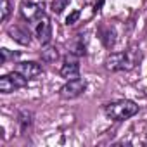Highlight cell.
<instances>
[{"mask_svg":"<svg viewBox=\"0 0 147 147\" xmlns=\"http://www.w3.org/2000/svg\"><path fill=\"white\" fill-rule=\"evenodd\" d=\"M102 2H104V0H99V2H97V4H95V11H99V7H100V5H102Z\"/></svg>","mask_w":147,"mask_h":147,"instance_id":"obj_16","label":"cell"},{"mask_svg":"<svg viewBox=\"0 0 147 147\" xmlns=\"http://www.w3.org/2000/svg\"><path fill=\"white\" fill-rule=\"evenodd\" d=\"M57 57H59V52H57V49H54V47H47L45 50H42V61L43 62H55L57 61Z\"/></svg>","mask_w":147,"mask_h":147,"instance_id":"obj_10","label":"cell"},{"mask_svg":"<svg viewBox=\"0 0 147 147\" xmlns=\"http://www.w3.org/2000/svg\"><path fill=\"white\" fill-rule=\"evenodd\" d=\"M28 85V78L23 76L21 73L14 71V73H9V75H4L0 78V92L2 94H11L18 88H23Z\"/></svg>","mask_w":147,"mask_h":147,"instance_id":"obj_3","label":"cell"},{"mask_svg":"<svg viewBox=\"0 0 147 147\" xmlns=\"http://www.w3.org/2000/svg\"><path fill=\"white\" fill-rule=\"evenodd\" d=\"M142 92H144V95H147V87H144V90H142Z\"/></svg>","mask_w":147,"mask_h":147,"instance_id":"obj_17","label":"cell"},{"mask_svg":"<svg viewBox=\"0 0 147 147\" xmlns=\"http://www.w3.org/2000/svg\"><path fill=\"white\" fill-rule=\"evenodd\" d=\"M69 2H71V0H54V2H52V11H54V14H61V12L69 5Z\"/></svg>","mask_w":147,"mask_h":147,"instance_id":"obj_12","label":"cell"},{"mask_svg":"<svg viewBox=\"0 0 147 147\" xmlns=\"http://www.w3.org/2000/svg\"><path fill=\"white\" fill-rule=\"evenodd\" d=\"M16 71H18V73H21L23 76H26L28 80H33V78L40 76L42 73H43L42 66H40L38 62H33V61H28V62H19V64L16 66Z\"/></svg>","mask_w":147,"mask_h":147,"instance_id":"obj_8","label":"cell"},{"mask_svg":"<svg viewBox=\"0 0 147 147\" xmlns=\"http://www.w3.org/2000/svg\"><path fill=\"white\" fill-rule=\"evenodd\" d=\"M87 88V82L83 78H75V80H67V83L64 87H61L59 95L62 99H75L80 97Z\"/></svg>","mask_w":147,"mask_h":147,"instance_id":"obj_4","label":"cell"},{"mask_svg":"<svg viewBox=\"0 0 147 147\" xmlns=\"http://www.w3.org/2000/svg\"><path fill=\"white\" fill-rule=\"evenodd\" d=\"M106 114L114 119V121H125L131 116H135L138 113V106L133 102V100H118V102H113V104H107L106 106Z\"/></svg>","mask_w":147,"mask_h":147,"instance_id":"obj_2","label":"cell"},{"mask_svg":"<svg viewBox=\"0 0 147 147\" xmlns=\"http://www.w3.org/2000/svg\"><path fill=\"white\" fill-rule=\"evenodd\" d=\"M9 14H11V2L9 0H2V21L4 23L9 19Z\"/></svg>","mask_w":147,"mask_h":147,"instance_id":"obj_14","label":"cell"},{"mask_svg":"<svg viewBox=\"0 0 147 147\" xmlns=\"http://www.w3.org/2000/svg\"><path fill=\"white\" fill-rule=\"evenodd\" d=\"M80 18V11H73L67 18H66V24H75Z\"/></svg>","mask_w":147,"mask_h":147,"instance_id":"obj_15","label":"cell"},{"mask_svg":"<svg viewBox=\"0 0 147 147\" xmlns=\"http://www.w3.org/2000/svg\"><path fill=\"white\" fill-rule=\"evenodd\" d=\"M0 52H2V64H7L9 61H14L19 57V52H11L9 49H2Z\"/></svg>","mask_w":147,"mask_h":147,"instance_id":"obj_13","label":"cell"},{"mask_svg":"<svg viewBox=\"0 0 147 147\" xmlns=\"http://www.w3.org/2000/svg\"><path fill=\"white\" fill-rule=\"evenodd\" d=\"M61 76L66 78V80H75V78H80V62H78V57L76 55H66L64 59V64L61 67Z\"/></svg>","mask_w":147,"mask_h":147,"instance_id":"obj_5","label":"cell"},{"mask_svg":"<svg viewBox=\"0 0 147 147\" xmlns=\"http://www.w3.org/2000/svg\"><path fill=\"white\" fill-rule=\"evenodd\" d=\"M100 38H102L106 47H113L114 42H116V33H114L113 28H106V30H102V36Z\"/></svg>","mask_w":147,"mask_h":147,"instance_id":"obj_11","label":"cell"},{"mask_svg":"<svg viewBox=\"0 0 147 147\" xmlns=\"http://www.w3.org/2000/svg\"><path fill=\"white\" fill-rule=\"evenodd\" d=\"M9 35H11L16 42H19V43H23V45H30V42H31L30 31H26V30H23V28H19V26H11V28H9Z\"/></svg>","mask_w":147,"mask_h":147,"instance_id":"obj_9","label":"cell"},{"mask_svg":"<svg viewBox=\"0 0 147 147\" xmlns=\"http://www.w3.org/2000/svg\"><path fill=\"white\" fill-rule=\"evenodd\" d=\"M142 59V54L140 50L137 49H130L126 52H116V54H111L107 59H106V66L109 71H128V69H133Z\"/></svg>","mask_w":147,"mask_h":147,"instance_id":"obj_1","label":"cell"},{"mask_svg":"<svg viewBox=\"0 0 147 147\" xmlns=\"http://www.w3.org/2000/svg\"><path fill=\"white\" fill-rule=\"evenodd\" d=\"M36 38L42 45H47L52 38V24H50V19L47 16H42L38 19V24H36Z\"/></svg>","mask_w":147,"mask_h":147,"instance_id":"obj_7","label":"cell"},{"mask_svg":"<svg viewBox=\"0 0 147 147\" xmlns=\"http://www.w3.org/2000/svg\"><path fill=\"white\" fill-rule=\"evenodd\" d=\"M21 16L26 21H38L43 16V5L35 2H23L21 4Z\"/></svg>","mask_w":147,"mask_h":147,"instance_id":"obj_6","label":"cell"}]
</instances>
